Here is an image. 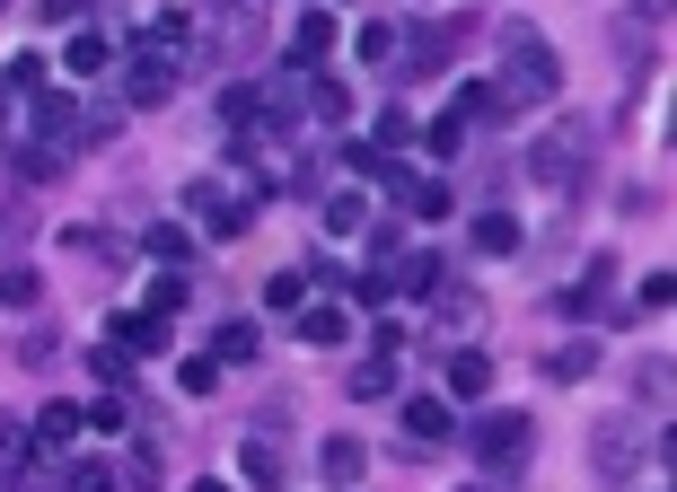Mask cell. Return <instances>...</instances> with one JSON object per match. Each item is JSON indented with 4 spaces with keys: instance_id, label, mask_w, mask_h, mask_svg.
Returning <instances> with one entry per match:
<instances>
[{
    "instance_id": "obj_19",
    "label": "cell",
    "mask_w": 677,
    "mask_h": 492,
    "mask_svg": "<svg viewBox=\"0 0 677 492\" xmlns=\"http://www.w3.org/2000/svg\"><path fill=\"white\" fill-rule=\"evenodd\" d=\"M343 396H352V404H378V396H396V352H378V361H361L352 378H343Z\"/></svg>"
},
{
    "instance_id": "obj_14",
    "label": "cell",
    "mask_w": 677,
    "mask_h": 492,
    "mask_svg": "<svg viewBox=\"0 0 677 492\" xmlns=\"http://www.w3.org/2000/svg\"><path fill=\"white\" fill-rule=\"evenodd\" d=\"M387 194H396V203H405L414 221H449V185H441V176H414V167H405V176H396Z\"/></svg>"
},
{
    "instance_id": "obj_34",
    "label": "cell",
    "mask_w": 677,
    "mask_h": 492,
    "mask_svg": "<svg viewBox=\"0 0 677 492\" xmlns=\"http://www.w3.org/2000/svg\"><path fill=\"white\" fill-rule=\"evenodd\" d=\"M176 308H185V273H159L150 281V317H176Z\"/></svg>"
},
{
    "instance_id": "obj_16",
    "label": "cell",
    "mask_w": 677,
    "mask_h": 492,
    "mask_svg": "<svg viewBox=\"0 0 677 492\" xmlns=\"http://www.w3.org/2000/svg\"><path fill=\"white\" fill-rule=\"evenodd\" d=\"M300 344H317V352H335V344H352V308H343V299H317V308L300 317Z\"/></svg>"
},
{
    "instance_id": "obj_25",
    "label": "cell",
    "mask_w": 677,
    "mask_h": 492,
    "mask_svg": "<svg viewBox=\"0 0 677 492\" xmlns=\"http://www.w3.org/2000/svg\"><path fill=\"white\" fill-rule=\"evenodd\" d=\"M212 361H255V326H246V317H229V326H221V335H212Z\"/></svg>"
},
{
    "instance_id": "obj_35",
    "label": "cell",
    "mask_w": 677,
    "mask_h": 492,
    "mask_svg": "<svg viewBox=\"0 0 677 492\" xmlns=\"http://www.w3.org/2000/svg\"><path fill=\"white\" fill-rule=\"evenodd\" d=\"M62 246H80V255H98V264H123V238H107V229H71Z\"/></svg>"
},
{
    "instance_id": "obj_21",
    "label": "cell",
    "mask_w": 677,
    "mask_h": 492,
    "mask_svg": "<svg viewBox=\"0 0 677 492\" xmlns=\"http://www.w3.org/2000/svg\"><path fill=\"white\" fill-rule=\"evenodd\" d=\"M114 62V35H98V27H89V35H71V53H62V71H71V80H89V71H107Z\"/></svg>"
},
{
    "instance_id": "obj_39",
    "label": "cell",
    "mask_w": 677,
    "mask_h": 492,
    "mask_svg": "<svg viewBox=\"0 0 677 492\" xmlns=\"http://www.w3.org/2000/svg\"><path fill=\"white\" fill-rule=\"evenodd\" d=\"M0 141H9V106H0Z\"/></svg>"
},
{
    "instance_id": "obj_23",
    "label": "cell",
    "mask_w": 677,
    "mask_h": 492,
    "mask_svg": "<svg viewBox=\"0 0 677 492\" xmlns=\"http://www.w3.org/2000/svg\"><path fill=\"white\" fill-rule=\"evenodd\" d=\"M432 308H441L449 326H484V299H475L466 281H432Z\"/></svg>"
},
{
    "instance_id": "obj_20",
    "label": "cell",
    "mask_w": 677,
    "mask_h": 492,
    "mask_svg": "<svg viewBox=\"0 0 677 492\" xmlns=\"http://www.w3.org/2000/svg\"><path fill=\"white\" fill-rule=\"evenodd\" d=\"M502 115H511L502 80H466V89H457V123H502Z\"/></svg>"
},
{
    "instance_id": "obj_41",
    "label": "cell",
    "mask_w": 677,
    "mask_h": 492,
    "mask_svg": "<svg viewBox=\"0 0 677 492\" xmlns=\"http://www.w3.org/2000/svg\"><path fill=\"white\" fill-rule=\"evenodd\" d=\"M457 492H493V484H457Z\"/></svg>"
},
{
    "instance_id": "obj_30",
    "label": "cell",
    "mask_w": 677,
    "mask_h": 492,
    "mask_svg": "<svg viewBox=\"0 0 677 492\" xmlns=\"http://www.w3.org/2000/svg\"><path fill=\"white\" fill-rule=\"evenodd\" d=\"M36 299H44V281H36V273H0V308H9V317H18V308H36Z\"/></svg>"
},
{
    "instance_id": "obj_12",
    "label": "cell",
    "mask_w": 677,
    "mask_h": 492,
    "mask_svg": "<svg viewBox=\"0 0 677 492\" xmlns=\"http://www.w3.org/2000/svg\"><path fill=\"white\" fill-rule=\"evenodd\" d=\"M27 440H36V458H62V449L80 440V404H62V396L36 404V431H27Z\"/></svg>"
},
{
    "instance_id": "obj_18",
    "label": "cell",
    "mask_w": 677,
    "mask_h": 492,
    "mask_svg": "<svg viewBox=\"0 0 677 492\" xmlns=\"http://www.w3.org/2000/svg\"><path fill=\"white\" fill-rule=\"evenodd\" d=\"M238 475H246L255 492H282V484H291V467H282L273 440H246V449H238Z\"/></svg>"
},
{
    "instance_id": "obj_3",
    "label": "cell",
    "mask_w": 677,
    "mask_h": 492,
    "mask_svg": "<svg viewBox=\"0 0 677 492\" xmlns=\"http://www.w3.org/2000/svg\"><path fill=\"white\" fill-rule=\"evenodd\" d=\"M185 212H194L212 238H246V229H255V203H246V194H229V185H212V176H194V185H185Z\"/></svg>"
},
{
    "instance_id": "obj_42",
    "label": "cell",
    "mask_w": 677,
    "mask_h": 492,
    "mask_svg": "<svg viewBox=\"0 0 677 492\" xmlns=\"http://www.w3.org/2000/svg\"><path fill=\"white\" fill-rule=\"evenodd\" d=\"M0 9H9V0H0Z\"/></svg>"
},
{
    "instance_id": "obj_36",
    "label": "cell",
    "mask_w": 677,
    "mask_h": 492,
    "mask_svg": "<svg viewBox=\"0 0 677 492\" xmlns=\"http://www.w3.org/2000/svg\"><path fill=\"white\" fill-rule=\"evenodd\" d=\"M669 299H677V281H669V273H651V281H643V317H660Z\"/></svg>"
},
{
    "instance_id": "obj_9",
    "label": "cell",
    "mask_w": 677,
    "mask_h": 492,
    "mask_svg": "<svg viewBox=\"0 0 677 492\" xmlns=\"http://www.w3.org/2000/svg\"><path fill=\"white\" fill-rule=\"evenodd\" d=\"M317 475L335 492H361V475H370V449L352 440V431H335V440H317Z\"/></svg>"
},
{
    "instance_id": "obj_28",
    "label": "cell",
    "mask_w": 677,
    "mask_h": 492,
    "mask_svg": "<svg viewBox=\"0 0 677 492\" xmlns=\"http://www.w3.org/2000/svg\"><path fill=\"white\" fill-rule=\"evenodd\" d=\"M176 387H185V396H221V361H212V352L176 361Z\"/></svg>"
},
{
    "instance_id": "obj_24",
    "label": "cell",
    "mask_w": 677,
    "mask_h": 492,
    "mask_svg": "<svg viewBox=\"0 0 677 492\" xmlns=\"http://www.w3.org/2000/svg\"><path fill=\"white\" fill-rule=\"evenodd\" d=\"M607 290H616V255H589V273H580V290H572V308L589 317V308H598Z\"/></svg>"
},
{
    "instance_id": "obj_40",
    "label": "cell",
    "mask_w": 677,
    "mask_h": 492,
    "mask_svg": "<svg viewBox=\"0 0 677 492\" xmlns=\"http://www.w3.org/2000/svg\"><path fill=\"white\" fill-rule=\"evenodd\" d=\"M203 9H238V0H203Z\"/></svg>"
},
{
    "instance_id": "obj_15",
    "label": "cell",
    "mask_w": 677,
    "mask_h": 492,
    "mask_svg": "<svg viewBox=\"0 0 677 492\" xmlns=\"http://www.w3.org/2000/svg\"><path fill=\"white\" fill-rule=\"evenodd\" d=\"M441 387H449V404H475V396L493 387V361H484V352H449V361H441Z\"/></svg>"
},
{
    "instance_id": "obj_33",
    "label": "cell",
    "mask_w": 677,
    "mask_h": 492,
    "mask_svg": "<svg viewBox=\"0 0 677 492\" xmlns=\"http://www.w3.org/2000/svg\"><path fill=\"white\" fill-rule=\"evenodd\" d=\"M80 431H123V396H89L80 404Z\"/></svg>"
},
{
    "instance_id": "obj_27",
    "label": "cell",
    "mask_w": 677,
    "mask_h": 492,
    "mask_svg": "<svg viewBox=\"0 0 677 492\" xmlns=\"http://www.w3.org/2000/svg\"><path fill=\"white\" fill-rule=\"evenodd\" d=\"M150 255H159V264L176 273V264L194 255V229H176V221H159V229H150Z\"/></svg>"
},
{
    "instance_id": "obj_5",
    "label": "cell",
    "mask_w": 677,
    "mask_h": 492,
    "mask_svg": "<svg viewBox=\"0 0 677 492\" xmlns=\"http://www.w3.org/2000/svg\"><path fill=\"white\" fill-rule=\"evenodd\" d=\"M414 44H396V71H414V80H432V71H449L457 44H466V18H449V27H405Z\"/></svg>"
},
{
    "instance_id": "obj_32",
    "label": "cell",
    "mask_w": 677,
    "mask_h": 492,
    "mask_svg": "<svg viewBox=\"0 0 677 492\" xmlns=\"http://www.w3.org/2000/svg\"><path fill=\"white\" fill-rule=\"evenodd\" d=\"M405 141H414V115H405V106H387V115H378V141H370V150H387V158H396Z\"/></svg>"
},
{
    "instance_id": "obj_43",
    "label": "cell",
    "mask_w": 677,
    "mask_h": 492,
    "mask_svg": "<svg viewBox=\"0 0 677 492\" xmlns=\"http://www.w3.org/2000/svg\"><path fill=\"white\" fill-rule=\"evenodd\" d=\"M335 9H343V0H335Z\"/></svg>"
},
{
    "instance_id": "obj_17",
    "label": "cell",
    "mask_w": 677,
    "mask_h": 492,
    "mask_svg": "<svg viewBox=\"0 0 677 492\" xmlns=\"http://www.w3.org/2000/svg\"><path fill=\"white\" fill-rule=\"evenodd\" d=\"M107 335L123 344V352H159V344H168V326H159L150 308H114V317H107Z\"/></svg>"
},
{
    "instance_id": "obj_10",
    "label": "cell",
    "mask_w": 677,
    "mask_h": 492,
    "mask_svg": "<svg viewBox=\"0 0 677 492\" xmlns=\"http://www.w3.org/2000/svg\"><path fill=\"white\" fill-rule=\"evenodd\" d=\"M449 431H457V404H449V396H405V440H414V449H441Z\"/></svg>"
},
{
    "instance_id": "obj_13",
    "label": "cell",
    "mask_w": 677,
    "mask_h": 492,
    "mask_svg": "<svg viewBox=\"0 0 677 492\" xmlns=\"http://www.w3.org/2000/svg\"><path fill=\"white\" fill-rule=\"evenodd\" d=\"M396 44H405L396 18H361V27H352V53H361L370 71H396Z\"/></svg>"
},
{
    "instance_id": "obj_29",
    "label": "cell",
    "mask_w": 677,
    "mask_h": 492,
    "mask_svg": "<svg viewBox=\"0 0 677 492\" xmlns=\"http://www.w3.org/2000/svg\"><path fill=\"white\" fill-rule=\"evenodd\" d=\"M264 308H309V273H273L264 281Z\"/></svg>"
},
{
    "instance_id": "obj_4",
    "label": "cell",
    "mask_w": 677,
    "mask_h": 492,
    "mask_svg": "<svg viewBox=\"0 0 677 492\" xmlns=\"http://www.w3.org/2000/svg\"><path fill=\"white\" fill-rule=\"evenodd\" d=\"M589 167V123H555L537 150H528V176H546V185H572Z\"/></svg>"
},
{
    "instance_id": "obj_8",
    "label": "cell",
    "mask_w": 677,
    "mask_h": 492,
    "mask_svg": "<svg viewBox=\"0 0 677 492\" xmlns=\"http://www.w3.org/2000/svg\"><path fill=\"white\" fill-rule=\"evenodd\" d=\"M176 62H185V53H159V44H141V62H132L123 98H132V106H159V98L176 89Z\"/></svg>"
},
{
    "instance_id": "obj_6",
    "label": "cell",
    "mask_w": 677,
    "mask_h": 492,
    "mask_svg": "<svg viewBox=\"0 0 677 492\" xmlns=\"http://www.w3.org/2000/svg\"><path fill=\"white\" fill-rule=\"evenodd\" d=\"M589 458H598V475H607V484H625V475H634V458H643V422H634V413L598 422V431H589Z\"/></svg>"
},
{
    "instance_id": "obj_7",
    "label": "cell",
    "mask_w": 677,
    "mask_h": 492,
    "mask_svg": "<svg viewBox=\"0 0 677 492\" xmlns=\"http://www.w3.org/2000/svg\"><path fill=\"white\" fill-rule=\"evenodd\" d=\"M335 9H317V0H309V9H300V27H291V44H282V53H291V71H326V53H335Z\"/></svg>"
},
{
    "instance_id": "obj_1",
    "label": "cell",
    "mask_w": 677,
    "mask_h": 492,
    "mask_svg": "<svg viewBox=\"0 0 677 492\" xmlns=\"http://www.w3.org/2000/svg\"><path fill=\"white\" fill-rule=\"evenodd\" d=\"M502 98H528V106H555V98H564V53H555L546 27H528V18L502 27Z\"/></svg>"
},
{
    "instance_id": "obj_26",
    "label": "cell",
    "mask_w": 677,
    "mask_h": 492,
    "mask_svg": "<svg viewBox=\"0 0 677 492\" xmlns=\"http://www.w3.org/2000/svg\"><path fill=\"white\" fill-rule=\"evenodd\" d=\"M589 369H598V344H564V352H546V378H589Z\"/></svg>"
},
{
    "instance_id": "obj_11",
    "label": "cell",
    "mask_w": 677,
    "mask_h": 492,
    "mask_svg": "<svg viewBox=\"0 0 677 492\" xmlns=\"http://www.w3.org/2000/svg\"><path fill=\"white\" fill-rule=\"evenodd\" d=\"M466 246H475V255H519L528 229H519V212H475V221H466Z\"/></svg>"
},
{
    "instance_id": "obj_37",
    "label": "cell",
    "mask_w": 677,
    "mask_h": 492,
    "mask_svg": "<svg viewBox=\"0 0 677 492\" xmlns=\"http://www.w3.org/2000/svg\"><path fill=\"white\" fill-rule=\"evenodd\" d=\"M457 141H466V123H457V115L432 123V150H441V158H457Z\"/></svg>"
},
{
    "instance_id": "obj_22",
    "label": "cell",
    "mask_w": 677,
    "mask_h": 492,
    "mask_svg": "<svg viewBox=\"0 0 677 492\" xmlns=\"http://www.w3.org/2000/svg\"><path fill=\"white\" fill-rule=\"evenodd\" d=\"M326 229H335V238H361V229H370V194H361V185H352V194H326Z\"/></svg>"
},
{
    "instance_id": "obj_2",
    "label": "cell",
    "mask_w": 677,
    "mask_h": 492,
    "mask_svg": "<svg viewBox=\"0 0 677 492\" xmlns=\"http://www.w3.org/2000/svg\"><path fill=\"white\" fill-rule=\"evenodd\" d=\"M528 449H537V422L528 413H484L466 431V458H484L493 475H528Z\"/></svg>"
},
{
    "instance_id": "obj_38",
    "label": "cell",
    "mask_w": 677,
    "mask_h": 492,
    "mask_svg": "<svg viewBox=\"0 0 677 492\" xmlns=\"http://www.w3.org/2000/svg\"><path fill=\"white\" fill-rule=\"evenodd\" d=\"M194 492H229V484H221V475H203V484H194Z\"/></svg>"
},
{
    "instance_id": "obj_31",
    "label": "cell",
    "mask_w": 677,
    "mask_h": 492,
    "mask_svg": "<svg viewBox=\"0 0 677 492\" xmlns=\"http://www.w3.org/2000/svg\"><path fill=\"white\" fill-rule=\"evenodd\" d=\"M62 492H114V467L107 458H80V467L62 475Z\"/></svg>"
}]
</instances>
